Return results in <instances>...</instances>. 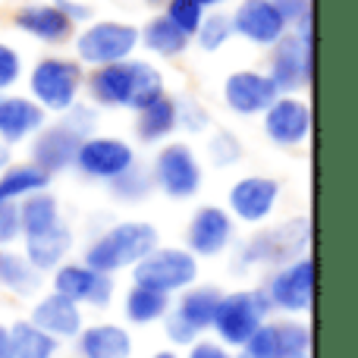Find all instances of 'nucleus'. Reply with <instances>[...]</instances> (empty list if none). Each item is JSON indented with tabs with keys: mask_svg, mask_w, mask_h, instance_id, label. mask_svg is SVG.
Returning <instances> with one entry per match:
<instances>
[{
	"mask_svg": "<svg viewBox=\"0 0 358 358\" xmlns=\"http://www.w3.org/2000/svg\"><path fill=\"white\" fill-rule=\"evenodd\" d=\"M182 358H233V352H229L223 343H217L214 336H198L195 343H192L189 349H185Z\"/></svg>",
	"mask_w": 358,
	"mask_h": 358,
	"instance_id": "nucleus-41",
	"label": "nucleus"
},
{
	"mask_svg": "<svg viewBox=\"0 0 358 358\" xmlns=\"http://www.w3.org/2000/svg\"><path fill=\"white\" fill-rule=\"evenodd\" d=\"M315 16H305L271 44V60H267V79L273 82L280 94H299L311 85V69H315Z\"/></svg>",
	"mask_w": 358,
	"mask_h": 358,
	"instance_id": "nucleus-5",
	"label": "nucleus"
},
{
	"mask_svg": "<svg viewBox=\"0 0 358 358\" xmlns=\"http://www.w3.org/2000/svg\"><path fill=\"white\" fill-rule=\"evenodd\" d=\"M236 242V220L229 217V210L223 204H201L195 208V214L189 217L185 227V248L201 258H220L233 248Z\"/></svg>",
	"mask_w": 358,
	"mask_h": 358,
	"instance_id": "nucleus-15",
	"label": "nucleus"
},
{
	"mask_svg": "<svg viewBox=\"0 0 358 358\" xmlns=\"http://www.w3.org/2000/svg\"><path fill=\"white\" fill-rule=\"evenodd\" d=\"M29 321L35 324V327H41L48 336H54L57 343L66 346V343H73L76 336H79V330L85 327V308H79V305L69 302L60 292L48 289L31 299Z\"/></svg>",
	"mask_w": 358,
	"mask_h": 358,
	"instance_id": "nucleus-18",
	"label": "nucleus"
},
{
	"mask_svg": "<svg viewBox=\"0 0 358 358\" xmlns=\"http://www.w3.org/2000/svg\"><path fill=\"white\" fill-rule=\"evenodd\" d=\"M13 25L22 35H29L31 41L48 44V48H60V44L73 41L76 25L57 10L54 3H22L13 13Z\"/></svg>",
	"mask_w": 358,
	"mask_h": 358,
	"instance_id": "nucleus-22",
	"label": "nucleus"
},
{
	"mask_svg": "<svg viewBox=\"0 0 358 358\" xmlns=\"http://www.w3.org/2000/svg\"><path fill=\"white\" fill-rule=\"evenodd\" d=\"M248 358H296L311 355V327L302 317H280L273 315L264 321L255 336L239 349Z\"/></svg>",
	"mask_w": 358,
	"mask_h": 358,
	"instance_id": "nucleus-13",
	"label": "nucleus"
},
{
	"mask_svg": "<svg viewBox=\"0 0 358 358\" xmlns=\"http://www.w3.org/2000/svg\"><path fill=\"white\" fill-rule=\"evenodd\" d=\"M192 41L204 50V54H217L233 41V22H229V13L223 10H208L201 16V25L192 35Z\"/></svg>",
	"mask_w": 358,
	"mask_h": 358,
	"instance_id": "nucleus-34",
	"label": "nucleus"
},
{
	"mask_svg": "<svg viewBox=\"0 0 358 358\" xmlns=\"http://www.w3.org/2000/svg\"><path fill=\"white\" fill-rule=\"evenodd\" d=\"M73 248H76V236H73V229L66 227V220H63L60 227L41 233V236L22 239V255L29 258V264L35 267L38 273H44V277L54 273L63 261H69Z\"/></svg>",
	"mask_w": 358,
	"mask_h": 358,
	"instance_id": "nucleus-25",
	"label": "nucleus"
},
{
	"mask_svg": "<svg viewBox=\"0 0 358 358\" xmlns=\"http://www.w3.org/2000/svg\"><path fill=\"white\" fill-rule=\"evenodd\" d=\"M280 182L273 176L264 173H248L239 176L227 192V204L223 208L229 210L236 223H245V227H261L267 217L277 210L280 204Z\"/></svg>",
	"mask_w": 358,
	"mask_h": 358,
	"instance_id": "nucleus-14",
	"label": "nucleus"
},
{
	"mask_svg": "<svg viewBox=\"0 0 358 358\" xmlns=\"http://www.w3.org/2000/svg\"><path fill=\"white\" fill-rule=\"evenodd\" d=\"M161 245V233L148 220H120L101 229L82 252V261L94 271L117 277L123 271H132L151 248Z\"/></svg>",
	"mask_w": 358,
	"mask_h": 358,
	"instance_id": "nucleus-3",
	"label": "nucleus"
},
{
	"mask_svg": "<svg viewBox=\"0 0 358 358\" xmlns=\"http://www.w3.org/2000/svg\"><path fill=\"white\" fill-rule=\"evenodd\" d=\"M173 107H176V129L189 132V136H201V132L210 129V113L201 101L179 94V98H173Z\"/></svg>",
	"mask_w": 358,
	"mask_h": 358,
	"instance_id": "nucleus-36",
	"label": "nucleus"
},
{
	"mask_svg": "<svg viewBox=\"0 0 358 358\" xmlns=\"http://www.w3.org/2000/svg\"><path fill=\"white\" fill-rule=\"evenodd\" d=\"M233 358H248L245 352H233Z\"/></svg>",
	"mask_w": 358,
	"mask_h": 358,
	"instance_id": "nucleus-49",
	"label": "nucleus"
},
{
	"mask_svg": "<svg viewBox=\"0 0 358 358\" xmlns=\"http://www.w3.org/2000/svg\"><path fill=\"white\" fill-rule=\"evenodd\" d=\"M10 343H13V358H60L63 343H57L54 336H48L41 327L19 317L10 324Z\"/></svg>",
	"mask_w": 358,
	"mask_h": 358,
	"instance_id": "nucleus-32",
	"label": "nucleus"
},
{
	"mask_svg": "<svg viewBox=\"0 0 358 358\" xmlns=\"http://www.w3.org/2000/svg\"><path fill=\"white\" fill-rule=\"evenodd\" d=\"M151 182L161 195L173 198V201H189L201 192L204 182V167L201 157L195 155L189 142H167L157 148L155 161L148 167Z\"/></svg>",
	"mask_w": 358,
	"mask_h": 358,
	"instance_id": "nucleus-9",
	"label": "nucleus"
},
{
	"mask_svg": "<svg viewBox=\"0 0 358 358\" xmlns=\"http://www.w3.org/2000/svg\"><path fill=\"white\" fill-rule=\"evenodd\" d=\"M22 239V227H19V208L10 201H0V248H13Z\"/></svg>",
	"mask_w": 358,
	"mask_h": 358,
	"instance_id": "nucleus-40",
	"label": "nucleus"
},
{
	"mask_svg": "<svg viewBox=\"0 0 358 358\" xmlns=\"http://www.w3.org/2000/svg\"><path fill=\"white\" fill-rule=\"evenodd\" d=\"M296 358H311V355H296Z\"/></svg>",
	"mask_w": 358,
	"mask_h": 358,
	"instance_id": "nucleus-50",
	"label": "nucleus"
},
{
	"mask_svg": "<svg viewBox=\"0 0 358 358\" xmlns=\"http://www.w3.org/2000/svg\"><path fill=\"white\" fill-rule=\"evenodd\" d=\"M0 358H13V343H10V324L0 321Z\"/></svg>",
	"mask_w": 358,
	"mask_h": 358,
	"instance_id": "nucleus-44",
	"label": "nucleus"
},
{
	"mask_svg": "<svg viewBox=\"0 0 358 358\" xmlns=\"http://www.w3.org/2000/svg\"><path fill=\"white\" fill-rule=\"evenodd\" d=\"M311 248V217L296 214L283 223L273 227H261L255 229L248 239L233 242V271L236 273H248L255 267H283L289 261L308 255Z\"/></svg>",
	"mask_w": 358,
	"mask_h": 358,
	"instance_id": "nucleus-2",
	"label": "nucleus"
},
{
	"mask_svg": "<svg viewBox=\"0 0 358 358\" xmlns=\"http://www.w3.org/2000/svg\"><path fill=\"white\" fill-rule=\"evenodd\" d=\"M44 273H38L22 255V248H0V292L13 299H35L44 292Z\"/></svg>",
	"mask_w": 358,
	"mask_h": 358,
	"instance_id": "nucleus-26",
	"label": "nucleus"
},
{
	"mask_svg": "<svg viewBox=\"0 0 358 358\" xmlns=\"http://www.w3.org/2000/svg\"><path fill=\"white\" fill-rule=\"evenodd\" d=\"M151 192H155V182H151L148 167H142V164H132L126 173L107 182V195L120 204H142Z\"/></svg>",
	"mask_w": 358,
	"mask_h": 358,
	"instance_id": "nucleus-33",
	"label": "nucleus"
},
{
	"mask_svg": "<svg viewBox=\"0 0 358 358\" xmlns=\"http://www.w3.org/2000/svg\"><path fill=\"white\" fill-rule=\"evenodd\" d=\"M85 92L94 107L138 113L167 94V82L155 63L129 57V60L94 66L92 73H85Z\"/></svg>",
	"mask_w": 358,
	"mask_h": 358,
	"instance_id": "nucleus-1",
	"label": "nucleus"
},
{
	"mask_svg": "<svg viewBox=\"0 0 358 358\" xmlns=\"http://www.w3.org/2000/svg\"><path fill=\"white\" fill-rule=\"evenodd\" d=\"M277 98L280 92L261 69H236L223 79V104L236 117H261Z\"/></svg>",
	"mask_w": 358,
	"mask_h": 358,
	"instance_id": "nucleus-17",
	"label": "nucleus"
},
{
	"mask_svg": "<svg viewBox=\"0 0 358 358\" xmlns=\"http://www.w3.org/2000/svg\"><path fill=\"white\" fill-rule=\"evenodd\" d=\"M208 161L210 167L223 170L242 161V138L229 129H214L208 138Z\"/></svg>",
	"mask_w": 358,
	"mask_h": 358,
	"instance_id": "nucleus-35",
	"label": "nucleus"
},
{
	"mask_svg": "<svg viewBox=\"0 0 358 358\" xmlns=\"http://www.w3.org/2000/svg\"><path fill=\"white\" fill-rule=\"evenodd\" d=\"M145 6H151V10H157V6H167V0H142Z\"/></svg>",
	"mask_w": 358,
	"mask_h": 358,
	"instance_id": "nucleus-48",
	"label": "nucleus"
},
{
	"mask_svg": "<svg viewBox=\"0 0 358 358\" xmlns=\"http://www.w3.org/2000/svg\"><path fill=\"white\" fill-rule=\"evenodd\" d=\"M73 48L76 60L92 69L129 60L138 50V25L120 22V19H98V22H88L82 31H76Z\"/></svg>",
	"mask_w": 358,
	"mask_h": 358,
	"instance_id": "nucleus-8",
	"label": "nucleus"
},
{
	"mask_svg": "<svg viewBox=\"0 0 358 358\" xmlns=\"http://www.w3.org/2000/svg\"><path fill=\"white\" fill-rule=\"evenodd\" d=\"M73 358H132L136 340L132 330L120 321H94L79 330L73 343Z\"/></svg>",
	"mask_w": 358,
	"mask_h": 358,
	"instance_id": "nucleus-21",
	"label": "nucleus"
},
{
	"mask_svg": "<svg viewBox=\"0 0 358 358\" xmlns=\"http://www.w3.org/2000/svg\"><path fill=\"white\" fill-rule=\"evenodd\" d=\"M10 151H13V148H6V145H3V142H0V170H6V167H10V164H13Z\"/></svg>",
	"mask_w": 358,
	"mask_h": 358,
	"instance_id": "nucleus-46",
	"label": "nucleus"
},
{
	"mask_svg": "<svg viewBox=\"0 0 358 358\" xmlns=\"http://www.w3.org/2000/svg\"><path fill=\"white\" fill-rule=\"evenodd\" d=\"M148 358H182V355H179L176 349H170V346H167V349H155V352H151Z\"/></svg>",
	"mask_w": 358,
	"mask_h": 358,
	"instance_id": "nucleus-47",
	"label": "nucleus"
},
{
	"mask_svg": "<svg viewBox=\"0 0 358 358\" xmlns=\"http://www.w3.org/2000/svg\"><path fill=\"white\" fill-rule=\"evenodd\" d=\"M98 107L94 104H88V101H76L69 110H63L60 113V123L66 126L69 132H76L79 138H88V136H94V129H98Z\"/></svg>",
	"mask_w": 358,
	"mask_h": 358,
	"instance_id": "nucleus-37",
	"label": "nucleus"
},
{
	"mask_svg": "<svg viewBox=\"0 0 358 358\" xmlns=\"http://www.w3.org/2000/svg\"><path fill=\"white\" fill-rule=\"evenodd\" d=\"M173 299L164 296V292H155L148 286H136L129 283V289L120 299V311H123L126 327H155L167 317Z\"/></svg>",
	"mask_w": 358,
	"mask_h": 358,
	"instance_id": "nucleus-27",
	"label": "nucleus"
},
{
	"mask_svg": "<svg viewBox=\"0 0 358 358\" xmlns=\"http://www.w3.org/2000/svg\"><path fill=\"white\" fill-rule=\"evenodd\" d=\"M79 142L82 138L76 136V132H69L60 120H57V123H44L41 129L29 138V161L54 179V176L66 173V170H73Z\"/></svg>",
	"mask_w": 358,
	"mask_h": 358,
	"instance_id": "nucleus-19",
	"label": "nucleus"
},
{
	"mask_svg": "<svg viewBox=\"0 0 358 358\" xmlns=\"http://www.w3.org/2000/svg\"><path fill=\"white\" fill-rule=\"evenodd\" d=\"M271 3L277 6V13L283 16L286 29H292V25L305 16H315V13H311V0H271Z\"/></svg>",
	"mask_w": 358,
	"mask_h": 358,
	"instance_id": "nucleus-42",
	"label": "nucleus"
},
{
	"mask_svg": "<svg viewBox=\"0 0 358 358\" xmlns=\"http://www.w3.org/2000/svg\"><path fill=\"white\" fill-rule=\"evenodd\" d=\"M229 22L233 35L252 48H271L289 31L271 0H239V6L229 13Z\"/></svg>",
	"mask_w": 358,
	"mask_h": 358,
	"instance_id": "nucleus-20",
	"label": "nucleus"
},
{
	"mask_svg": "<svg viewBox=\"0 0 358 358\" xmlns=\"http://www.w3.org/2000/svg\"><path fill=\"white\" fill-rule=\"evenodd\" d=\"M164 16L170 19V22L176 25L182 35H195L198 31V25H201V16H204V10L201 6H195V3H189V0H167V6H164Z\"/></svg>",
	"mask_w": 358,
	"mask_h": 358,
	"instance_id": "nucleus-38",
	"label": "nucleus"
},
{
	"mask_svg": "<svg viewBox=\"0 0 358 358\" xmlns=\"http://www.w3.org/2000/svg\"><path fill=\"white\" fill-rule=\"evenodd\" d=\"M220 296H223L220 286L195 283V286H189V289H182L179 296H173L170 315H173L179 324H185V327H189L195 336H208Z\"/></svg>",
	"mask_w": 358,
	"mask_h": 358,
	"instance_id": "nucleus-24",
	"label": "nucleus"
},
{
	"mask_svg": "<svg viewBox=\"0 0 358 358\" xmlns=\"http://www.w3.org/2000/svg\"><path fill=\"white\" fill-rule=\"evenodd\" d=\"M138 48H145L151 57H161V60H176V57H182L192 48V38L182 35L161 13V16H151L138 29Z\"/></svg>",
	"mask_w": 358,
	"mask_h": 358,
	"instance_id": "nucleus-28",
	"label": "nucleus"
},
{
	"mask_svg": "<svg viewBox=\"0 0 358 358\" xmlns=\"http://www.w3.org/2000/svg\"><path fill=\"white\" fill-rule=\"evenodd\" d=\"M16 208H19L22 239H29V236H41V233H48V229H54V227H60L63 223V208H60V201H57V195L50 189L22 198Z\"/></svg>",
	"mask_w": 358,
	"mask_h": 358,
	"instance_id": "nucleus-29",
	"label": "nucleus"
},
{
	"mask_svg": "<svg viewBox=\"0 0 358 358\" xmlns=\"http://www.w3.org/2000/svg\"><path fill=\"white\" fill-rule=\"evenodd\" d=\"M82 88H85V66L76 57H41L29 73V98L48 117L50 113L60 117L76 101H82Z\"/></svg>",
	"mask_w": 358,
	"mask_h": 358,
	"instance_id": "nucleus-6",
	"label": "nucleus"
},
{
	"mask_svg": "<svg viewBox=\"0 0 358 358\" xmlns=\"http://www.w3.org/2000/svg\"><path fill=\"white\" fill-rule=\"evenodd\" d=\"M44 123L48 113L29 94H0V142L6 148L29 142Z\"/></svg>",
	"mask_w": 358,
	"mask_h": 358,
	"instance_id": "nucleus-23",
	"label": "nucleus"
},
{
	"mask_svg": "<svg viewBox=\"0 0 358 358\" xmlns=\"http://www.w3.org/2000/svg\"><path fill=\"white\" fill-rule=\"evenodd\" d=\"M44 189H50V176L44 170H38L31 161H22V164L13 161L6 170H0V201L19 204L22 198Z\"/></svg>",
	"mask_w": 358,
	"mask_h": 358,
	"instance_id": "nucleus-30",
	"label": "nucleus"
},
{
	"mask_svg": "<svg viewBox=\"0 0 358 358\" xmlns=\"http://www.w3.org/2000/svg\"><path fill=\"white\" fill-rule=\"evenodd\" d=\"M261 289H264L273 315L305 317L315 305V258L302 255L283 267H273Z\"/></svg>",
	"mask_w": 358,
	"mask_h": 358,
	"instance_id": "nucleus-10",
	"label": "nucleus"
},
{
	"mask_svg": "<svg viewBox=\"0 0 358 358\" xmlns=\"http://www.w3.org/2000/svg\"><path fill=\"white\" fill-rule=\"evenodd\" d=\"M138 164V155L132 148V142L120 136H88L79 142V151H76L73 170H79L85 179H94V182H110L120 173Z\"/></svg>",
	"mask_w": 358,
	"mask_h": 358,
	"instance_id": "nucleus-12",
	"label": "nucleus"
},
{
	"mask_svg": "<svg viewBox=\"0 0 358 358\" xmlns=\"http://www.w3.org/2000/svg\"><path fill=\"white\" fill-rule=\"evenodd\" d=\"M271 317H273V308L261 286L229 289V292H223L220 302H217L214 321H210V336H214L217 343H223L229 352H239L255 336V330L264 321H271Z\"/></svg>",
	"mask_w": 358,
	"mask_h": 358,
	"instance_id": "nucleus-4",
	"label": "nucleus"
},
{
	"mask_svg": "<svg viewBox=\"0 0 358 358\" xmlns=\"http://www.w3.org/2000/svg\"><path fill=\"white\" fill-rule=\"evenodd\" d=\"M261 126L267 142L277 148H302L311 136V104L299 94H280L261 113Z\"/></svg>",
	"mask_w": 358,
	"mask_h": 358,
	"instance_id": "nucleus-16",
	"label": "nucleus"
},
{
	"mask_svg": "<svg viewBox=\"0 0 358 358\" xmlns=\"http://www.w3.org/2000/svg\"><path fill=\"white\" fill-rule=\"evenodd\" d=\"M189 3L201 6V10H204V13H208V10H217V6H220V3H227V0H189Z\"/></svg>",
	"mask_w": 358,
	"mask_h": 358,
	"instance_id": "nucleus-45",
	"label": "nucleus"
},
{
	"mask_svg": "<svg viewBox=\"0 0 358 358\" xmlns=\"http://www.w3.org/2000/svg\"><path fill=\"white\" fill-rule=\"evenodd\" d=\"M173 132H176V107L170 94H164L161 101H155L151 107L136 113V138L142 145H161Z\"/></svg>",
	"mask_w": 358,
	"mask_h": 358,
	"instance_id": "nucleus-31",
	"label": "nucleus"
},
{
	"mask_svg": "<svg viewBox=\"0 0 358 358\" xmlns=\"http://www.w3.org/2000/svg\"><path fill=\"white\" fill-rule=\"evenodd\" d=\"M22 54L13 44L0 41V94H10L22 79Z\"/></svg>",
	"mask_w": 358,
	"mask_h": 358,
	"instance_id": "nucleus-39",
	"label": "nucleus"
},
{
	"mask_svg": "<svg viewBox=\"0 0 358 358\" xmlns=\"http://www.w3.org/2000/svg\"><path fill=\"white\" fill-rule=\"evenodd\" d=\"M129 273H132V283L136 286H148V289L164 292V296L173 299L182 289L198 283L201 261L185 245H157V248H151Z\"/></svg>",
	"mask_w": 358,
	"mask_h": 358,
	"instance_id": "nucleus-7",
	"label": "nucleus"
},
{
	"mask_svg": "<svg viewBox=\"0 0 358 358\" xmlns=\"http://www.w3.org/2000/svg\"><path fill=\"white\" fill-rule=\"evenodd\" d=\"M50 289L66 296L69 302H76L79 308H92V311H104L113 305L117 299V277L88 267L85 261H63L54 273H48Z\"/></svg>",
	"mask_w": 358,
	"mask_h": 358,
	"instance_id": "nucleus-11",
	"label": "nucleus"
},
{
	"mask_svg": "<svg viewBox=\"0 0 358 358\" xmlns=\"http://www.w3.org/2000/svg\"><path fill=\"white\" fill-rule=\"evenodd\" d=\"M50 3H54L57 10H60L73 25H79V22H92V16H94V10H92L88 3H82V0H50Z\"/></svg>",
	"mask_w": 358,
	"mask_h": 358,
	"instance_id": "nucleus-43",
	"label": "nucleus"
}]
</instances>
